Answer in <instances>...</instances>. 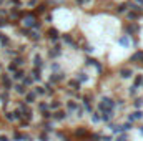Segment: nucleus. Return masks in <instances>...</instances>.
Segmentation results:
<instances>
[{
  "instance_id": "f257e3e1",
  "label": "nucleus",
  "mask_w": 143,
  "mask_h": 141,
  "mask_svg": "<svg viewBox=\"0 0 143 141\" xmlns=\"http://www.w3.org/2000/svg\"><path fill=\"white\" fill-rule=\"evenodd\" d=\"M113 108H115V100H111V98H108V96H105L98 103V111H102V113L113 111Z\"/></svg>"
},
{
  "instance_id": "f03ea898",
  "label": "nucleus",
  "mask_w": 143,
  "mask_h": 141,
  "mask_svg": "<svg viewBox=\"0 0 143 141\" xmlns=\"http://www.w3.org/2000/svg\"><path fill=\"white\" fill-rule=\"evenodd\" d=\"M23 22H25V25H27V27H33V28H38V27H40V22H37L33 15L25 17V20H23Z\"/></svg>"
},
{
  "instance_id": "7ed1b4c3",
  "label": "nucleus",
  "mask_w": 143,
  "mask_h": 141,
  "mask_svg": "<svg viewBox=\"0 0 143 141\" xmlns=\"http://www.w3.org/2000/svg\"><path fill=\"white\" fill-rule=\"evenodd\" d=\"M137 119H138V121H140V119H143V111H141V110L133 111L130 116H128V121H130V123H131V121H137Z\"/></svg>"
},
{
  "instance_id": "20e7f679",
  "label": "nucleus",
  "mask_w": 143,
  "mask_h": 141,
  "mask_svg": "<svg viewBox=\"0 0 143 141\" xmlns=\"http://www.w3.org/2000/svg\"><path fill=\"white\" fill-rule=\"evenodd\" d=\"M37 100V95H35V91H28V93H25V105L27 103H33V101Z\"/></svg>"
},
{
  "instance_id": "39448f33",
  "label": "nucleus",
  "mask_w": 143,
  "mask_h": 141,
  "mask_svg": "<svg viewBox=\"0 0 143 141\" xmlns=\"http://www.w3.org/2000/svg\"><path fill=\"white\" fill-rule=\"evenodd\" d=\"M2 83H3V86H5V90H10V88H12V80H10L8 75H2Z\"/></svg>"
},
{
  "instance_id": "423d86ee",
  "label": "nucleus",
  "mask_w": 143,
  "mask_h": 141,
  "mask_svg": "<svg viewBox=\"0 0 143 141\" xmlns=\"http://www.w3.org/2000/svg\"><path fill=\"white\" fill-rule=\"evenodd\" d=\"M53 118H55V119H58V121H63V119L67 118V113L62 111V110H58V111H55V113H53Z\"/></svg>"
},
{
  "instance_id": "0eeeda50",
  "label": "nucleus",
  "mask_w": 143,
  "mask_h": 141,
  "mask_svg": "<svg viewBox=\"0 0 143 141\" xmlns=\"http://www.w3.org/2000/svg\"><path fill=\"white\" fill-rule=\"evenodd\" d=\"M13 139L15 141H30V138L27 135H23V133H15V135H13Z\"/></svg>"
},
{
  "instance_id": "6e6552de",
  "label": "nucleus",
  "mask_w": 143,
  "mask_h": 141,
  "mask_svg": "<svg viewBox=\"0 0 143 141\" xmlns=\"http://www.w3.org/2000/svg\"><path fill=\"white\" fill-rule=\"evenodd\" d=\"M111 116H113V111H107V113H102L100 115V121H110Z\"/></svg>"
},
{
  "instance_id": "1a4fd4ad",
  "label": "nucleus",
  "mask_w": 143,
  "mask_h": 141,
  "mask_svg": "<svg viewBox=\"0 0 143 141\" xmlns=\"http://www.w3.org/2000/svg\"><path fill=\"white\" fill-rule=\"evenodd\" d=\"M23 76H25V72H23V70H15V72H13V80H23Z\"/></svg>"
},
{
  "instance_id": "9d476101",
  "label": "nucleus",
  "mask_w": 143,
  "mask_h": 141,
  "mask_svg": "<svg viewBox=\"0 0 143 141\" xmlns=\"http://www.w3.org/2000/svg\"><path fill=\"white\" fill-rule=\"evenodd\" d=\"M120 76H121V78H125V80L130 78V76H131V70H130V68H123V70L120 72Z\"/></svg>"
},
{
  "instance_id": "9b49d317",
  "label": "nucleus",
  "mask_w": 143,
  "mask_h": 141,
  "mask_svg": "<svg viewBox=\"0 0 143 141\" xmlns=\"http://www.w3.org/2000/svg\"><path fill=\"white\" fill-rule=\"evenodd\" d=\"M15 91H17V93H18V95H25V93H27L25 86H23L22 83H17V85H15Z\"/></svg>"
},
{
  "instance_id": "f8f14e48",
  "label": "nucleus",
  "mask_w": 143,
  "mask_h": 141,
  "mask_svg": "<svg viewBox=\"0 0 143 141\" xmlns=\"http://www.w3.org/2000/svg\"><path fill=\"white\" fill-rule=\"evenodd\" d=\"M118 42H120V45H121V47H130V38H128V35L121 37Z\"/></svg>"
},
{
  "instance_id": "ddd939ff",
  "label": "nucleus",
  "mask_w": 143,
  "mask_h": 141,
  "mask_svg": "<svg viewBox=\"0 0 143 141\" xmlns=\"http://www.w3.org/2000/svg\"><path fill=\"white\" fill-rule=\"evenodd\" d=\"M48 35H50V38L52 40H58V30H55V28H50V30H48Z\"/></svg>"
},
{
  "instance_id": "4468645a",
  "label": "nucleus",
  "mask_w": 143,
  "mask_h": 141,
  "mask_svg": "<svg viewBox=\"0 0 143 141\" xmlns=\"http://www.w3.org/2000/svg\"><path fill=\"white\" fill-rule=\"evenodd\" d=\"M32 75H33V82H38V80H40L42 78V76H40V68H33L32 70Z\"/></svg>"
},
{
  "instance_id": "2eb2a0df",
  "label": "nucleus",
  "mask_w": 143,
  "mask_h": 141,
  "mask_svg": "<svg viewBox=\"0 0 143 141\" xmlns=\"http://www.w3.org/2000/svg\"><path fill=\"white\" fill-rule=\"evenodd\" d=\"M33 65H35V68H40V66L43 65V62H42V56H40V55H35V58H33Z\"/></svg>"
},
{
  "instance_id": "dca6fc26",
  "label": "nucleus",
  "mask_w": 143,
  "mask_h": 141,
  "mask_svg": "<svg viewBox=\"0 0 143 141\" xmlns=\"http://www.w3.org/2000/svg\"><path fill=\"white\" fill-rule=\"evenodd\" d=\"M67 108H68V111H77V110H78V105H77L75 101H68Z\"/></svg>"
},
{
  "instance_id": "f3484780",
  "label": "nucleus",
  "mask_w": 143,
  "mask_h": 141,
  "mask_svg": "<svg viewBox=\"0 0 143 141\" xmlns=\"http://www.w3.org/2000/svg\"><path fill=\"white\" fill-rule=\"evenodd\" d=\"M140 28H138L137 23H133V25H128L127 27V33H135V32H138Z\"/></svg>"
},
{
  "instance_id": "a211bd4d",
  "label": "nucleus",
  "mask_w": 143,
  "mask_h": 141,
  "mask_svg": "<svg viewBox=\"0 0 143 141\" xmlns=\"http://www.w3.org/2000/svg\"><path fill=\"white\" fill-rule=\"evenodd\" d=\"M141 105H143V98H135V101H133V106L137 108V110H140V108H141Z\"/></svg>"
},
{
  "instance_id": "6ab92c4d",
  "label": "nucleus",
  "mask_w": 143,
  "mask_h": 141,
  "mask_svg": "<svg viewBox=\"0 0 143 141\" xmlns=\"http://www.w3.org/2000/svg\"><path fill=\"white\" fill-rule=\"evenodd\" d=\"M63 40L67 42L68 45H72L73 48H77V43H75V40H73V38H70V37H68V35H65V37H63Z\"/></svg>"
},
{
  "instance_id": "aec40b11",
  "label": "nucleus",
  "mask_w": 143,
  "mask_h": 141,
  "mask_svg": "<svg viewBox=\"0 0 143 141\" xmlns=\"http://www.w3.org/2000/svg\"><path fill=\"white\" fill-rule=\"evenodd\" d=\"M28 37L32 38V40H40V33H38V32H32V30H30L28 32Z\"/></svg>"
},
{
  "instance_id": "412c9836",
  "label": "nucleus",
  "mask_w": 143,
  "mask_h": 141,
  "mask_svg": "<svg viewBox=\"0 0 143 141\" xmlns=\"http://www.w3.org/2000/svg\"><path fill=\"white\" fill-rule=\"evenodd\" d=\"M22 85L27 88V86H30V85H33V80L28 78V76H23V83H22Z\"/></svg>"
},
{
  "instance_id": "4be33fe9",
  "label": "nucleus",
  "mask_w": 143,
  "mask_h": 141,
  "mask_svg": "<svg viewBox=\"0 0 143 141\" xmlns=\"http://www.w3.org/2000/svg\"><path fill=\"white\" fill-rule=\"evenodd\" d=\"M83 106H85V110L88 111V113H92V105H90V101H88V98H83Z\"/></svg>"
},
{
  "instance_id": "5701e85b",
  "label": "nucleus",
  "mask_w": 143,
  "mask_h": 141,
  "mask_svg": "<svg viewBox=\"0 0 143 141\" xmlns=\"http://www.w3.org/2000/svg\"><path fill=\"white\" fill-rule=\"evenodd\" d=\"M120 126H121V131H130V129H131V123L130 121L123 123V125H120Z\"/></svg>"
},
{
  "instance_id": "b1692460",
  "label": "nucleus",
  "mask_w": 143,
  "mask_h": 141,
  "mask_svg": "<svg viewBox=\"0 0 143 141\" xmlns=\"http://www.w3.org/2000/svg\"><path fill=\"white\" fill-rule=\"evenodd\" d=\"M13 65H15V66H22L23 65V58H20V56H18V58H13Z\"/></svg>"
},
{
  "instance_id": "393cba45",
  "label": "nucleus",
  "mask_w": 143,
  "mask_h": 141,
  "mask_svg": "<svg viewBox=\"0 0 143 141\" xmlns=\"http://www.w3.org/2000/svg\"><path fill=\"white\" fill-rule=\"evenodd\" d=\"M128 10V3H121L120 7H118V13H123V12H127Z\"/></svg>"
},
{
  "instance_id": "a878e982",
  "label": "nucleus",
  "mask_w": 143,
  "mask_h": 141,
  "mask_svg": "<svg viewBox=\"0 0 143 141\" xmlns=\"http://www.w3.org/2000/svg\"><path fill=\"white\" fill-rule=\"evenodd\" d=\"M141 82H143V75H138L137 78H135V88H137V86H140Z\"/></svg>"
},
{
  "instance_id": "bb28decb",
  "label": "nucleus",
  "mask_w": 143,
  "mask_h": 141,
  "mask_svg": "<svg viewBox=\"0 0 143 141\" xmlns=\"http://www.w3.org/2000/svg\"><path fill=\"white\" fill-rule=\"evenodd\" d=\"M62 80H63V75H62V73H58V75H53V76H52V82H62Z\"/></svg>"
},
{
  "instance_id": "cd10ccee",
  "label": "nucleus",
  "mask_w": 143,
  "mask_h": 141,
  "mask_svg": "<svg viewBox=\"0 0 143 141\" xmlns=\"http://www.w3.org/2000/svg\"><path fill=\"white\" fill-rule=\"evenodd\" d=\"M131 60H143V52H137V53L131 56Z\"/></svg>"
},
{
  "instance_id": "c85d7f7f",
  "label": "nucleus",
  "mask_w": 143,
  "mask_h": 141,
  "mask_svg": "<svg viewBox=\"0 0 143 141\" xmlns=\"http://www.w3.org/2000/svg\"><path fill=\"white\" fill-rule=\"evenodd\" d=\"M127 17H128L130 20H135V18H138V12H130Z\"/></svg>"
},
{
  "instance_id": "c756f323",
  "label": "nucleus",
  "mask_w": 143,
  "mask_h": 141,
  "mask_svg": "<svg viewBox=\"0 0 143 141\" xmlns=\"http://www.w3.org/2000/svg\"><path fill=\"white\" fill-rule=\"evenodd\" d=\"M42 115H43V119H50L52 118V113L48 111V110H45V111H42Z\"/></svg>"
},
{
  "instance_id": "7c9ffc66",
  "label": "nucleus",
  "mask_w": 143,
  "mask_h": 141,
  "mask_svg": "<svg viewBox=\"0 0 143 141\" xmlns=\"http://www.w3.org/2000/svg\"><path fill=\"white\" fill-rule=\"evenodd\" d=\"M0 100H2L3 103H8V95L7 93H0Z\"/></svg>"
},
{
  "instance_id": "2f4dec72",
  "label": "nucleus",
  "mask_w": 143,
  "mask_h": 141,
  "mask_svg": "<svg viewBox=\"0 0 143 141\" xmlns=\"http://www.w3.org/2000/svg\"><path fill=\"white\" fill-rule=\"evenodd\" d=\"M92 115H93L92 116V121L93 123H98L100 121V115H98V113H92Z\"/></svg>"
},
{
  "instance_id": "473e14b6",
  "label": "nucleus",
  "mask_w": 143,
  "mask_h": 141,
  "mask_svg": "<svg viewBox=\"0 0 143 141\" xmlns=\"http://www.w3.org/2000/svg\"><path fill=\"white\" fill-rule=\"evenodd\" d=\"M43 93H45V88H43V86H37L35 95H43Z\"/></svg>"
},
{
  "instance_id": "72a5a7b5",
  "label": "nucleus",
  "mask_w": 143,
  "mask_h": 141,
  "mask_svg": "<svg viewBox=\"0 0 143 141\" xmlns=\"http://www.w3.org/2000/svg\"><path fill=\"white\" fill-rule=\"evenodd\" d=\"M8 37H2V38H0V43H2L3 45V47H5V45H8Z\"/></svg>"
},
{
  "instance_id": "f704fd0d",
  "label": "nucleus",
  "mask_w": 143,
  "mask_h": 141,
  "mask_svg": "<svg viewBox=\"0 0 143 141\" xmlns=\"http://www.w3.org/2000/svg\"><path fill=\"white\" fill-rule=\"evenodd\" d=\"M117 141H128V136L127 135H118L117 136Z\"/></svg>"
},
{
  "instance_id": "c9c22d12",
  "label": "nucleus",
  "mask_w": 143,
  "mask_h": 141,
  "mask_svg": "<svg viewBox=\"0 0 143 141\" xmlns=\"http://www.w3.org/2000/svg\"><path fill=\"white\" fill-rule=\"evenodd\" d=\"M5 118L8 119V121H13V119H15V118H13V115H12L10 111H8V113H5Z\"/></svg>"
},
{
  "instance_id": "e433bc0d",
  "label": "nucleus",
  "mask_w": 143,
  "mask_h": 141,
  "mask_svg": "<svg viewBox=\"0 0 143 141\" xmlns=\"http://www.w3.org/2000/svg\"><path fill=\"white\" fill-rule=\"evenodd\" d=\"M70 86H73V88H75V90H78L80 83H78V82H75V80H73V82H70Z\"/></svg>"
},
{
  "instance_id": "4c0bfd02",
  "label": "nucleus",
  "mask_w": 143,
  "mask_h": 141,
  "mask_svg": "<svg viewBox=\"0 0 143 141\" xmlns=\"http://www.w3.org/2000/svg\"><path fill=\"white\" fill-rule=\"evenodd\" d=\"M38 138H40V141H48V136L45 135V133H42V135L38 136Z\"/></svg>"
},
{
  "instance_id": "58836bf2",
  "label": "nucleus",
  "mask_w": 143,
  "mask_h": 141,
  "mask_svg": "<svg viewBox=\"0 0 143 141\" xmlns=\"http://www.w3.org/2000/svg\"><path fill=\"white\" fill-rule=\"evenodd\" d=\"M38 110H40V111H45V110H47V105H45V103H40V105H38Z\"/></svg>"
},
{
  "instance_id": "ea45409f",
  "label": "nucleus",
  "mask_w": 143,
  "mask_h": 141,
  "mask_svg": "<svg viewBox=\"0 0 143 141\" xmlns=\"http://www.w3.org/2000/svg\"><path fill=\"white\" fill-rule=\"evenodd\" d=\"M3 25H7V20L3 18L2 15H0V27H3Z\"/></svg>"
},
{
  "instance_id": "a19ab883",
  "label": "nucleus",
  "mask_w": 143,
  "mask_h": 141,
  "mask_svg": "<svg viewBox=\"0 0 143 141\" xmlns=\"http://www.w3.org/2000/svg\"><path fill=\"white\" fill-rule=\"evenodd\" d=\"M92 50H93V48H92V47H88V45H87V47H83V52H88V53H90Z\"/></svg>"
},
{
  "instance_id": "79ce46f5",
  "label": "nucleus",
  "mask_w": 143,
  "mask_h": 141,
  "mask_svg": "<svg viewBox=\"0 0 143 141\" xmlns=\"http://www.w3.org/2000/svg\"><path fill=\"white\" fill-rule=\"evenodd\" d=\"M8 70H10V72H15V70H17V66H15V65H13V63H12V65L8 66Z\"/></svg>"
},
{
  "instance_id": "37998d69",
  "label": "nucleus",
  "mask_w": 143,
  "mask_h": 141,
  "mask_svg": "<svg viewBox=\"0 0 143 141\" xmlns=\"http://www.w3.org/2000/svg\"><path fill=\"white\" fill-rule=\"evenodd\" d=\"M52 108H60V103H57V101H53V103H52Z\"/></svg>"
},
{
  "instance_id": "c03bdc74",
  "label": "nucleus",
  "mask_w": 143,
  "mask_h": 141,
  "mask_svg": "<svg viewBox=\"0 0 143 141\" xmlns=\"http://www.w3.org/2000/svg\"><path fill=\"white\" fill-rule=\"evenodd\" d=\"M135 91H137V88H135V86H131V88H130V93H131V95H135Z\"/></svg>"
},
{
  "instance_id": "a18cd8bd",
  "label": "nucleus",
  "mask_w": 143,
  "mask_h": 141,
  "mask_svg": "<svg viewBox=\"0 0 143 141\" xmlns=\"http://www.w3.org/2000/svg\"><path fill=\"white\" fill-rule=\"evenodd\" d=\"M0 141H8V138H7V136H3V135H2V136H0Z\"/></svg>"
},
{
  "instance_id": "49530a36",
  "label": "nucleus",
  "mask_w": 143,
  "mask_h": 141,
  "mask_svg": "<svg viewBox=\"0 0 143 141\" xmlns=\"http://www.w3.org/2000/svg\"><path fill=\"white\" fill-rule=\"evenodd\" d=\"M12 3L13 5H20V0H12Z\"/></svg>"
},
{
  "instance_id": "de8ad7c7",
  "label": "nucleus",
  "mask_w": 143,
  "mask_h": 141,
  "mask_svg": "<svg viewBox=\"0 0 143 141\" xmlns=\"http://www.w3.org/2000/svg\"><path fill=\"white\" fill-rule=\"evenodd\" d=\"M135 2H137V3H141V5H143V0H135Z\"/></svg>"
},
{
  "instance_id": "09e8293b",
  "label": "nucleus",
  "mask_w": 143,
  "mask_h": 141,
  "mask_svg": "<svg viewBox=\"0 0 143 141\" xmlns=\"http://www.w3.org/2000/svg\"><path fill=\"white\" fill-rule=\"evenodd\" d=\"M140 133H141V135H143V126H140Z\"/></svg>"
},
{
  "instance_id": "8fccbe9b",
  "label": "nucleus",
  "mask_w": 143,
  "mask_h": 141,
  "mask_svg": "<svg viewBox=\"0 0 143 141\" xmlns=\"http://www.w3.org/2000/svg\"><path fill=\"white\" fill-rule=\"evenodd\" d=\"M2 37H3V35H2V33H0V38H2Z\"/></svg>"
},
{
  "instance_id": "3c124183",
  "label": "nucleus",
  "mask_w": 143,
  "mask_h": 141,
  "mask_svg": "<svg viewBox=\"0 0 143 141\" xmlns=\"http://www.w3.org/2000/svg\"><path fill=\"white\" fill-rule=\"evenodd\" d=\"M2 2H3V0H0V3H2Z\"/></svg>"
},
{
  "instance_id": "603ef678",
  "label": "nucleus",
  "mask_w": 143,
  "mask_h": 141,
  "mask_svg": "<svg viewBox=\"0 0 143 141\" xmlns=\"http://www.w3.org/2000/svg\"><path fill=\"white\" fill-rule=\"evenodd\" d=\"M0 68H2V65H0Z\"/></svg>"
}]
</instances>
